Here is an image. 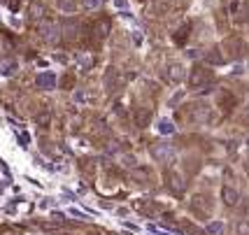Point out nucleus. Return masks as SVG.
<instances>
[{"instance_id":"nucleus-1","label":"nucleus","mask_w":249,"mask_h":235,"mask_svg":"<svg viewBox=\"0 0 249 235\" xmlns=\"http://www.w3.org/2000/svg\"><path fill=\"white\" fill-rule=\"evenodd\" d=\"M210 82H212V70L210 68L196 65L194 70H191V77H189V86L191 89H205Z\"/></svg>"},{"instance_id":"nucleus-2","label":"nucleus","mask_w":249,"mask_h":235,"mask_svg":"<svg viewBox=\"0 0 249 235\" xmlns=\"http://www.w3.org/2000/svg\"><path fill=\"white\" fill-rule=\"evenodd\" d=\"M191 210H194L198 217L207 219V217L212 214V198L205 196V193H196L194 198H191Z\"/></svg>"},{"instance_id":"nucleus-3","label":"nucleus","mask_w":249,"mask_h":235,"mask_svg":"<svg viewBox=\"0 0 249 235\" xmlns=\"http://www.w3.org/2000/svg\"><path fill=\"white\" fill-rule=\"evenodd\" d=\"M224 49L228 52L224 58H240L245 54V44H242L240 37H228L226 42H224Z\"/></svg>"},{"instance_id":"nucleus-4","label":"nucleus","mask_w":249,"mask_h":235,"mask_svg":"<svg viewBox=\"0 0 249 235\" xmlns=\"http://www.w3.org/2000/svg\"><path fill=\"white\" fill-rule=\"evenodd\" d=\"M107 31H109V19H96V21L91 23V28H89L93 40H103L107 35Z\"/></svg>"},{"instance_id":"nucleus-5","label":"nucleus","mask_w":249,"mask_h":235,"mask_svg":"<svg viewBox=\"0 0 249 235\" xmlns=\"http://www.w3.org/2000/svg\"><path fill=\"white\" fill-rule=\"evenodd\" d=\"M221 200L228 205V207H235V205L240 203V193L238 189H233L231 184H224L221 186Z\"/></svg>"},{"instance_id":"nucleus-6","label":"nucleus","mask_w":249,"mask_h":235,"mask_svg":"<svg viewBox=\"0 0 249 235\" xmlns=\"http://www.w3.org/2000/svg\"><path fill=\"white\" fill-rule=\"evenodd\" d=\"M135 210L147 214V217H154V214L161 212V205L156 203V200H140V203H135Z\"/></svg>"},{"instance_id":"nucleus-7","label":"nucleus","mask_w":249,"mask_h":235,"mask_svg":"<svg viewBox=\"0 0 249 235\" xmlns=\"http://www.w3.org/2000/svg\"><path fill=\"white\" fill-rule=\"evenodd\" d=\"M165 177H168V186H170V191H173V193H182V191H184V182H182V177H179L175 170H168V172H165Z\"/></svg>"},{"instance_id":"nucleus-8","label":"nucleus","mask_w":249,"mask_h":235,"mask_svg":"<svg viewBox=\"0 0 249 235\" xmlns=\"http://www.w3.org/2000/svg\"><path fill=\"white\" fill-rule=\"evenodd\" d=\"M219 105H221V109H224V112H231V109L235 107V98H233V93L221 91V93H219Z\"/></svg>"},{"instance_id":"nucleus-9","label":"nucleus","mask_w":249,"mask_h":235,"mask_svg":"<svg viewBox=\"0 0 249 235\" xmlns=\"http://www.w3.org/2000/svg\"><path fill=\"white\" fill-rule=\"evenodd\" d=\"M82 172H87L89 180H93V175H96V163L93 161H82Z\"/></svg>"},{"instance_id":"nucleus-10","label":"nucleus","mask_w":249,"mask_h":235,"mask_svg":"<svg viewBox=\"0 0 249 235\" xmlns=\"http://www.w3.org/2000/svg\"><path fill=\"white\" fill-rule=\"evenodd\" d=\"M130 177L135 180V184H147V180H149V170H144V168H142V170H135Z\"/></svg>"},{"instance_id":"nucleus-11","label":"nucleus","mask_w":249,"mask_h":235,"mask_svg":"<svg viewBox=\"0 0 249 235\" xmlns=\"http://www.w3.org/2000/svg\"><path fill=\"white\" fill-rule=\"evenodd\" d=\"M235 233L238 235H249V219H240L235 224Z\"/></svg>"},{"instance_id":"nucleus-12","label":"nucleus","mask_w":249,"mask_h":235,"mask_svg":"<svg viewBox=\"0 0 249 235\" xmlns=\"http://www.w3.org/2000/svg\"><path fill=\"white\" fill-rule=\"evenodd\" d=\"M186 37H189V23H186L184 28L179 31V35H175V42H179V44H182V42L186 40Z\"/></svg>"},{"instance_id":"nucleus-13","label":"nucleus","mask_w":249,"mask_h":235,"mask_svg":"<svg viewBox=\"0 0 249 235\" xmlns=\"http://www.w3.org/2000/svg\"><path fill=\"white\" fill-rule=\"evenodd\" d=\"M52 235H68V233H58V231H56V233H52Z\"/></svg>"},{"instance_id":"nucleus-14","label":"nucleus","mask_w":249,"mask_h":235,"mask_svg":"<svg viewBox=\"0 0 249 235\" xmlns=\"http://www.w3.org/2000/svg\"><path fill=\"white\" fill-rule=\"evenodd\" d=\"M247 119H249V105H247Z\"/></svg>"},{"instance_id":"nucleus-15","label":"nucleus","mask_w":249,"mask_h":235,"mask_svg":"<svg viewBox=\"0 0 249 235\" xmlns=\"http://www.w3.org/2000/svg\"><path fill=\"white\" fill-rule=\"evenodd\" d=\"M247 168H249V163H247Z\"/></svg>"}]
</instances>
